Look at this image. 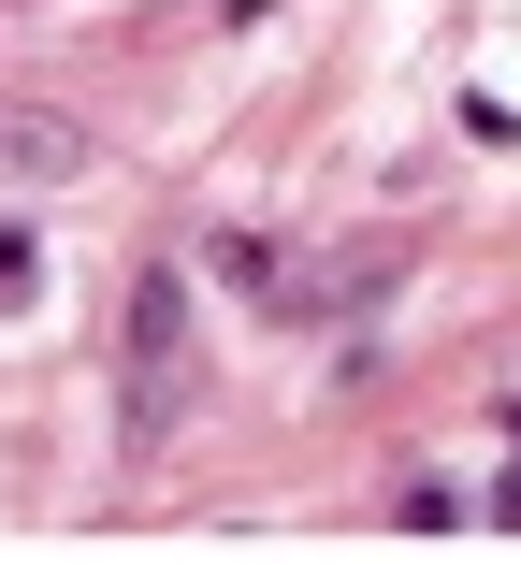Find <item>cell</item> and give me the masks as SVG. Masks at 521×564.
I'll return each instance as SVG.
<instances>
[{"mask_svg":"<svg viewBox=\"0 0 521 564\" xmlns=\"http://www.w3.org/2000/svg\"><path fill=\"white\" fill-rule=\"evenodd\" d=\"M203 261H218V290H247V304H275V290H290V247H275V232H218Z\"/></svg>","mask_w":521,"mask_h":564,"instance_id":"3","label":"cell"},{"mask_svg":"<svg viewBox=\"0 0 521 564\" xmlns=\"http://www.w3.org/2000/svg\"><path fill=\"white\" fill-rule=\"evenodd\" d=\"M30 275H44V247H30V217H0V318L30 304Z\"/></svg>","mask_w":521,"mask_h":564,"instance_id":"4","label":"cell"},{"mask_svg":"<svg viewBox=\"0 0 521 564\" xmlns=\"http://www.w3.org/2000/svg\"><path fill=\"white\" fill-rule=\"evenodd\" d=\"M58 174H87V131L58 101H0V188H58Z\"/></svg>","mask_w":521,"mask_h":564,"instance_id":"2","label":"cell"},{"mask_svg":"<svg viewBox=\"0 0 521 564\" xmlns=\"http://www.w3.org/2000/svg\"><path fill=\"white\" fill-rule=\"evenodd\" d=\"M174 420H188V275L145 261V275H131V318H117V448L160 464Z\"/></svg>","mask_w":521,"mask_h":564,"instance_id":"1","label":"cell"},{"mask_svg":"<svg viewBox=\"0 0 521 564\" xmlns=\"http://www.w3.org/2000/svg\"><path fill=\"white\" fill-rule=\"evenodd\" d=\"M507 434H521V405H507Z\"/></svg>","mask_w":521,"mask_h":564,"instance_id":"5","label":"cell"}]
</instances>
